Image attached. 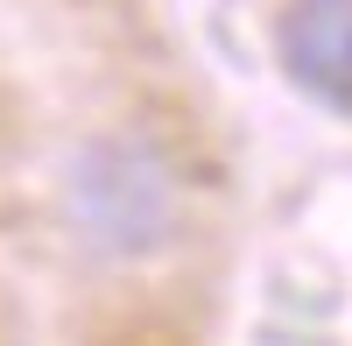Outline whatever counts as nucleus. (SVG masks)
Masks as SVG:
<instances>
[{"label":"nucleus","mask_w":352,"mask_h":346,"mask_svg":"<svg viewBox=\"0 0 352 346\" xmlns=\"http://www.w3.org/2000/svg\"><path fill=\"white\" fill-rule=\"evenodd\" d=\"M78 226L113 254H148L176 234V170L148 141H92L71 177Z\"/></svg>","instance_id":"obj_1"},{"label":"nucleus","mask_w":352,"mask_h":346,"mask_svg":"<svg viewBox=\"0 0 352 346\" xmlns=\"http://www.w3.org/2000/svg\"><path fill=\"white\" fill-rule=\"evenodd\" d=\"M275 57L296 92L352 113V0H289L275 21Z\"/></svg>","instance_id":"obj_2"}]
</instances>
